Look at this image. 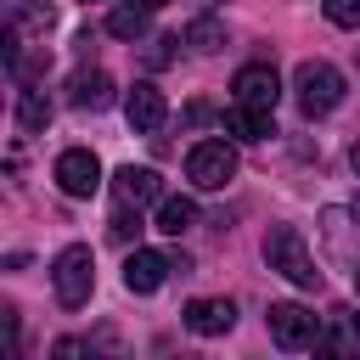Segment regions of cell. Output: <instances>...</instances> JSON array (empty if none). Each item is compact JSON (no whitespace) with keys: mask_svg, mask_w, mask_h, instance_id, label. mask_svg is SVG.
I'll use <instances>...</instances> for the list:
<instances>
[{"mask_svg":"<svg viewBox=\"0 0 360 360\" xmlns=\"http://www.w3.org/2000/svg\"><path fill=\"white\" fill-rule=\"evenodd\" d=\"M264 264H270L276 276H287L292 287H304V292L321 287L315 253L304 248V231H298V225H270V231H264Z\"/></svg>","mask_w":360,"mask_h":360,"instance_id":"1","label":"cell"},{"mask_svg":"<svg viewBox=\"0 0 360 360\" xmlns=\"http://www.w3.org/2000/svg\"><path fill=\"white\" fill-rule=\"evenodd\" d=\"M343 73L332 68V62H321V56H309V62H298L292 68V101H298V112L304 118H326L338 101H343Z\"/></svg>","mask_w":360,"mask_h":360,"instance_id":"2","label":"cell"},{"mask_svg":"<svg viewBox=\"0 0 360 360\" xmlns=\"http://www.w3.org/2000/svg\"><path fill=\"white\" fill-rule=\"evenodd\" d=\"M51 292L62 309H84L90 292H96V253L84 242H68L56 259H51Z\"/></svg>","mask_w":360,"mask_h":360,"instance_id":"3","label":"cell"},{"mask_svg":"<svg viewBox=\"0 0 360 360\" xmlns=\"http://www.w3.org/2000/svg\"><path fill=\"white\" fill-rule=\"evenodd\" d=\"M186 180L197 191H225L236 180V146L231 141H197L186 152Z\"/></svg>","mask_w":360,"mask_h":360,"instance_id":"4","label":"cell"},{"mask_svg":"<svg viewBox=\"0 0 360 360\" xmlns=\"http://www.w3.org/2000/svg\"><path fill=\"white\" fill-rule=\"evenodd\" d=\"M51 180H56L68 197H96V191H101V158H96L90 146H68V152L56 158Z\"/></svg>","mask_w":360,"mask_h":360,"instance_id":"5","label":"cell"},{"mask_svg":"<svg viewBox=\"0 0 360 360\" xmlns=\"http://www.w3.org/2000/svg\"><path fill=\"white\" fill-rule=\"evenodd\" d=\"M264 326H270V338L281 343V349H309L315 338H321V321H315V309H304V304H270V315H264Z\"/></svg>","mask_w":360,"mask_h":360,"instance_id":"6","label":"cell"},{"mask_svg":"<svg viewBox=\"0 0 360 360\" xmlns=\"http://www.w3.org/2000/svg\"><path fill=\"white\" fill-rule=\"evenodd\" d=\"M321 242L332 259L354 264L360 259V208H321Z\"/></svg>","mask_w":360,"mask_h":360,"instance_id":"7","label":"cell"},{"mask_svg":"<svg viewBox=\"0 0 360 360\" xmlns=\"http://www.w3.org/2000/svg\"><path fill=\"white\" fill-rule=\"evenodd\" d=\"M231 96L248 101V107H276L281 101V73L270 62H242L236 79H231Z\"/></svg>","mask_w":360,"mask_h":360,"instance_id":"8","label":"cell"},{"mask_svg":"<svg viewBox=\"0 0 360 360\" xmlns=\"http://www.w3.org/2000/svg\"><path fill=\"white\" fill-rule=\"evenodd\" d=\"M112 197L124 202V208H152V202H163V180H158V169H135V163H124L118 174H112Z\"/></svg>","mask_w":360,"mask_h":360,"instance_id":"9","label":"cell"},{"mask_svg":"<svg viewBox=\"0 0 360 360\" xmlns=\"http://www.w3.org/2000/svg\"><path fill=\"white\" fill-rule=\"evenodd\" d=\"M180 321H186V332H197V338H225V332L236 326V304H231V298H191V304L180 309Z\"/></svg>","mask_w":360,"mask_h":360,"instance_id":"10","label":"cell"},{"mask_svg":"<svg viewBox=\"0 0 360 360\" xmlns=\"http://www.w3.org/2000/svg\"><path fill=\"white\" fill-rule=\"evenodd\" d=\"M124 118H129V129L158 135V129L169 124V101H163V90H158V84H135V90L124 96Z\"/></svg>","mask_w":360,"mask_h":360,"instance_id":"11","label":"cell"},{"mask_svg":"<svg viewBox=\"0 0 360 360\" xmlns=\"http://www.w3.org/2000/svg\"><path fill=\"white\" fill-rule=\"evenodd\" d=\"M169 276H174V259H169V253L135 248V253L124 259V287H129V292H158Z\"/></svg>","mask_w":360,"mask_h":360,"instance_id":"12","label":"cell"},{"mask_svg":"<svg viewBox=\"0 0 360 360\" xmlns=\"http://www.w3.org/2000/svg\"><path fill=\"white\" fill-rule=\"evenodd\" d=\"M270 112H276V107H248V101H236V107L225 112V129H231L236 141H248V146H253V141H270V135H276V118H270Z\"/></svg>","mask_w":360,"mask_h":360,"instance_id":"13","label":"cell"},{"mask_svg":"<svg viewBox=\"0 0 360 360\" xmlns=\"http://www.w3.org/2000/svg\"><path fill=\"white\" fill-rule=\"evenodd\" d=\"M68 101H73L79 112H107V107H112V79H107V73H79Z\"/></svg>","mask_w":360,"mask_h":360,"instance_id":"14","label":"cell"},{"mask_svg":"<svg viewBox=\"0 0 360 360\" xmlns=\"http://www.w3.org/2000/svg\"><path fill=\"white\" fill-rule=\"evenodd\" d=\"M191 225H197V202H191V197H163V202H158V231L180 236V231H191Z\"/></svg>","mask_w":360,"mask_h":360,"instance_id":"15","label":"cell"},{"mask_svg":"<svg viewBox=\"0 0 360 360\" xmlns=\"http://www.w3.org/2000/svg\"><path fill=\"white\" fill-rule=\"evenodd\" d=\"M146 17H152V11H146L141 0H135V6H112L107 34H112V39H141V34H146Z\"/></svg>","mask_w":360,"mask_h":360,"instance_id":"16","label":"cell"},{"mask_svg":"<svg viewBox=\"0 0 360 360\" xmlns=\"http://www.w3.org/2000/svg\"><path fill=\"white\" fill-rule=\"evenodd\" d=\"M17 124H22L28 135H39V129L51 124V96H45V90H22V96H17Z\"/></svg>","mask_w":360,"mask_h":360,"instance_id":"17","label":"cell"},{"mask_svg":"<svg viewBox=\"0 0 360 360\" xmlns=\"http://www.w3.org/2000/svg\"><path fill=\"white\" fill-rule=\"evenodd\" d=\"M186 45H191V51H219V45H225V22H219V17H197V22L186 28Z\"/></svg>","mask_w":360,"mask_h":360,"instance_id":"18","label":"cell"},{"mask_svg":"<svg viewBox=\"0 0 360 360\" xmlns=\"http://www.w3.org/2000/svg\"><path fill=\"white\" fill-rule=\"evenodd\" d=\"M141 236V208L129 214L124 202H118V214H112V242H135Z\"/></svg>","mask_w":360,"mask_h":360,"instance_id":"19","label":"cell"},{"mask_svg":"<svg viewBox=\"0 0 360 360\" xmlns=\"http://www.w3.org/2000/svg\"><path fill=\"white\" fill-rule=\"evenodd\" d=\"M326 22H338V28H360V0H326Z\"/></svg>","mask_w":360,"mask_h":360,"instance_id":"20","label":"cell"},{"mask_svg":"<svg viewBox=\"0 0 360 360\" xmlns=\"http://www.w3.org/2000/svg\"><path fill=\"white\" fill-rule=\"evenodd\" d=\"M174 45H180V34H158V39L146 45V62H152V68H169V62H174Z\"/></svg>","mask_w":360,"mask_h":360,"instance_id":"21","label":"cell"},{"mask_svg":"<svg viewBox=\"0 0 360 360\" xmlns=\"http://www.w3.org/2000/svg\"><path fill=\"white\" fill-rule=\"evenodd\" d=\"M186 118H191V124H208V118H214V107H208V101H191V107H186Z\"/></svg>","mask_w":360,"mask_h":360,"instance_id":"22","label":"cell"},{"mask_svg":"<svg viewBox=\"0 0 360 360\" xmlns=\"http://www.w3.org/2000/svg\"><path fill=\"white\" fill-rule=\"evenodd\" d=\"M349 163H354V174H360V141H354V146H349Z\"/></svg>","mask_w":360,"mask_h":360,"instance_id":"23","label":"cell"},{"mask_svg":"<svg viewBox=\"0 0 360 360\" xmlns=\"http://www.w3.org/2000/svg\"><path fill=\"white\" fill-rule=\"evenodd\" d=\"M141 6H146V11H158V6H169V0H141Z\"/></svg>","mask_w":360,"mask_h":360,"instance_id":"24","label":"cell"},{"mask_svg":"<svg viewBox=\"0 0 360 360\" xmlns=\"http://www.w3.org/2000/svg\"><path fill=\"white\" fill-rule=\"evenodd\" d=\"M349 326H354V343H360V309H354V321H349Z\"/></svg>","mask_w":360,"mask_h":360,"instance_id":"25","label":"cell"},{"mask_svg":"<svg viewBox=\"0 0 360 360\" xmlns=\"http://www.w3.org/2000/svg\"><path fill=\"white\" fill-rule=\"evenodd\" d=\"M354 281H360V270H354Z\"/></svg>","mask_w":360,"mask_h":360,"instance_id":"26","label":"cell"},{"mask_svg":"<svg viewBox=\"0 0 360 360\" xmlns=\"http://www.w3.org/2000/svg\"><path fill=\"white\" fill-rule=\"evenodd\" d=\"M84 6H90V0H84Z\"/></svg>","mask_w":360,"mask_h":360,"instance_id":"27","label":"cell"}]
</instances>
